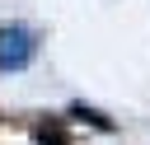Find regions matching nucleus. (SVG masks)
Segmentation results:
<instances>
[{
	"label": "nucleus",
	"instance_id": "2",
	"mask_svg": "<svg viewBox=\"0 0 150 145\" xmlns=\"http://www.w3.org/2000/svg\"><path fill=\"white\" fill-rule=\"evenodd\" d=\"M42 145H66V140H61V131H56V126H42Z\"/></svg>",
	"mask_w": 150,
	"mask_h": 145
},
{
	"label": "nucleus",
	"instance_id": "1",
	"mask_svg": "<svg viewBox=\"0 0 150 145\" xmlns=\"http://www.w3.org/2000/svg\"><path fill=\"white\" fill-rule=\"evenodd\" d=\"M28 56H33V37H28L23 28L0 33V65H5V70H23Z\"/></svg>",
	"mask_w": 150,
	"mask_h": 145
}]
</instances>
